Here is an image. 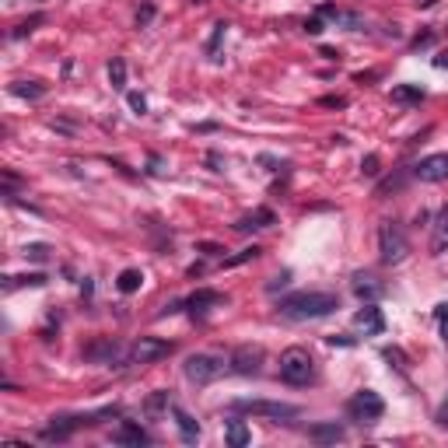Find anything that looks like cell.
<instances>
[{"instance_id":"29","label":"cell","mask_w":448,"mask_h":448,"mask_svg":"<svg viewBox=\"0 0 448 448\" xmlns=\"http://www.w3.org/2000/svg\"><path fill=\"white\" fill-rule=\"evenodd\" d=\"M434 319H438V329H442V340L448 343V301H442V305L434 308Z\"/></svg>"},{"instance_id":"41","label":"cell","mask_w":448,"mask_h":448,"mask_svg":"<svg viewBox=\"0 0 448 448\" xmlns=\"http://www.w3.org/2000/svg\"><path fill=\"white\" fill-rule=\"evenodd\" d=\"M7 7H18V4H42V0H4Z\"/></svg>"},{"instance_id":"18","label":"cell","mask_w":448,"mask_h":448,"mask_svg":"<svg viewBox=\"0 0 448 448\" xmlns=\"http://www.w3.org/2000/svg\"><path fill=\"white\" fill-rule=\"evenodd\" d=\"M354 294H358L361 301H375V298L382 294V284H378L371 274H354Z\"/></svg>"},{"instance_id":"22","label":"cell","mask_w":448,"mask_h":448,"mask_svg":"<svg viewBox=\"0 0 448 448\" xmlns=\"http://www.w3.org/2000/svg\"><path fill=\"white\" fill-rule=\"evenodd\" d=\"M140 284H144V274L140 270H123L120 281H116V287H120V294H133V291H140Z\"/></svg>"},{"instance_id":"35","label":"cell","mask_w":448,"mask_h":448,"mask_svg":"<svg viewBox=\"0 0 448 448\" xmlns=\"http://www.w3.org/2000/svg\"><path fill=\"white\" fill-rule=\"evenodd\" d=\"M305 32H308V36H319V32H323V21H319V18L305 21Z\"/></svg>"},{"instance_id":"16","label":"cell","mask_w":448,"mask_h":448,"mask_svg":"<svg viewBox=\"0 0 448 448\" xmlns=\"http://www.w3.org/2000/svg\"><path fill=\"white\" fill-rule=\"evenodd\" d=\"M319 14H323V18H333L336 25H347L350 32H361V28H365V21H361L358 14H350V11H340V7H333V4H323V7H319Z\"/></svg>"},{"instance_id":"27","label":"cell","mask_w":448,"mask_h":448,"mask_svg":"<svg viewBox=\"0 0 448 448\" xmlns=\"http://www.w3.org/2000/svg\"><path fill=\"white\" fill-rule=\"evenodd\" d=\"M256 256H259V245H249V249H242L239 256L224 259V266H239V263H249V259H256Z\"/></svg>"},{"instance_id":"14","label":"cell","mask_w":448,"mask_h":448,"mask_svg":"<svg viewBox=\"0 0 448 448\" xmlns=\"http://www.w3.org/2000/svg\"><path fill=\"white\" fill-rule=\"evenodd\" d=\"M431 252L434 256H442L448 252V204L438 210V217H434V235H431Z\"/></svg>"},{"instance_id":"34","label":"cell","mask_w":448,"mask_h":448,"mask_svg":"<svg viewBox=\"0 0 448 448\" xmlns=\"http://www.w3.org/2000/svg\"><path fill=\"white\" fill-rule=\"evenodd\" d=\"M434 42V32H420L417 39H413V49H424V46H431Z\"/></svg>"},{"instance_id":"23","label":"cell","mask_w":448,"mask_h":448,"mask_svg":"<svg viewBox=\"0 0 448 448\" xmlns=\"http://www.w3.org/2000/svg\"><path fill=\"white\" fill-rule=\"evenodd\" d=\"M144 410H147L151 417H158V413H165V410H172V400H168V392H165V389L151 392V396H147V403H144Z\"/></svg>"},{"instance_id":"36","label":"cell","mask_w":448,"mask_h":448,"mask_svg":"<svg viewBox=\"0 0 448 448\" xmlns=\"http://www.w3.org/2000/svg\"><path fill=\"white\" fill-rule=\"evenodd\" d=\"M434 420H438L442 427H448V403H442V407H438V413H434Z\"/></svg>"},{"instance_id":"32","label":"cell","mask_w":448,"mask_h":448,"mask_svg":"<svg viewBox=\"0 0 448 448\" xmlns=\"http://www.w3.org/2000/svg\"><path fill=\"white\" fill-rule=\"evenodd\" d=\"M361 172H365V175H378V158H375V155H368L365 162H361Z\"/></svg>"},{"instance_id":"15","label":"cell","mask_w":448,"mask_h":448,"mask_svg":"<svg viewBox=\"0 0 448 448\" xmlns=\"http://www.w3.org/2000/svg\"><path fill=\"white\" fill-rule=\"evenodd\" d=\"M172 417H175V427H179V434H182V442H200V424L186 413V410H179V407H172Z\"/></svg>"},{"instance_id":"20","label":"cell","mask_w":448,"mask_h":448,"mask_svg":"<svg viewBox=\"0 0 448 448\" xmlns=\"http://www.w3.org/2000/svg\"><path fill=\"white\" fill-rule=\"evenodd\" d=\"M224 438H228V445H231V448H245L249 442H252V434H249L245 420H228V427H224Z\"/></svg>"},{"instance_id":"25","label":"cell","mask_w":448,"mask_h":448,"mask_svg":"<svg viewBox=\"0 0 448 448\" xmlns=\"http://www.w3.org/2000/svg\"><path fill=\"white\" fill-rule=\"evenodd\" d=\"M109 81H113V88H116V91H123V88H126V63H123L120 56L109 63Z\"/></svg>"},{"instance_id":"17","label":"cell","mask_w":448,"mask_h":448,"mask_svg":"<svg viewBox=\"0 0 448 448\" xmlns=\"http://www.w3.org/2000/svg\"><path fill=\"white\" fill-rule=\"evenodd\" d=\"M354 323H358V326H365V333H382V329H385V319H382V312H378V308H375L371 301H368V305L361 308V312H358V316H354Z\"/></svg>"},{"instance_id":"40","label":"cell","mask_w":448,"mask_h":448,"mask_svg":"<svg viewBox=\"0 0 448 448\" xmlns=\"http://www.w3.org/2000/svg\"><path fill=\"white\" fill-rule=\"evenodd\" d=\"M287 281H291V274H281V277H277V281H274V284H270V291H277V287H284Z\"/></svg>"},{"instance_id":"28","label":"cell","mask_w":448,"mask_h":448,"mask_svg":"<svg viewBox=\"0 0 448 448\" xmlns=\"http://www.w3.org/2000/svg\"><path fill=\"white\" fill-rule=\"evenodd\" d=\"M21 256H25V259H36V263H42V259H46V256H49V245H25V249H21Z\"/></svg>"},{"instance_id":"33","label":"cell","mask_w":448,"mask_h":448,"mask_svg":"<svg viewBox=\"0 0 448 448\" xmlns=\"http://www.w3.org/2000/svg\"><path fill=\"white\" fill-rule=\"evenodd\" d=\"M323 105H326V109H343V105H347V98H340V95H326V98H323Z\"/></svg>"},{"instance_id":"30","label":"cell","mask_w":448,"mask_h":448,"mask_svg":"<svg viewBox=\"0 0 448 448\" xmlns=\"http://www.w3.org/2000/svg\"><path fill=\"white\" fill-rule=\"evenodd\" d=\"M224 28H228V25L217 21V25H214V39H210V46H207V53H210L214 60H217V46H221V39H224Z\"/></svg>"},{"instance_id":"3","label":"cell","mask_w":448,"mask_h":448,"mask_svg":"<svg viewBox=\"0 0 448 448\" xmlns=\"http://www.w3.org/2000/svg\"><path fill=\"white\" fill-rule=\"evenodd\" d=\"M378 252H382V263H385V266H396V263L407 259L410 242H407V235L400 231V224L385 221V224L378 228Z\"/></svg>"},{"instance_id":"2","label":"cell","mask_w":448,"mask_h":448,"mask_svg":"<svg viewBox=\"0 0 448 448\" xmlns=\"http://www.w3.org/2000/svg\"><path fill=\"white\" fill-rule=\"evenodd\" d=\"M281 378L287 385H308L316 378V361L305 347H287L281 354Z\"/></svg>"},{"instance_id":"1","label":"cell","mask_w":448,"mask_h":448,"mask_svg":"<svg viewBox=\"0 0 448 448\" xmlns=\"http://www.w3.org/2000/svg\"><path fill=\"white\" fill-rule=\"evenodd\" d=\"M340 308V298L329 294V291H298L291 298H281L277 312L284 319H294V323H305V319H323L329 312Z\"/></svg>"},{"instance_id":"12","label":"cell","mask_w":448,"mask_h":448,"mask_svg":"<svg viewBox=\"0 0 448 448\" xmlns=\"http://www.w3.org/2000/svg\"><path fill=\"white\" fill-rule=\"evenodd\" d=\"M113 442H120V445H147V431L144 427H137L133 420H123L120 427H116V434H113Z\"/></svg>"},{"instance_id":"4","label":"cell","mask_w":448,"mask_h":448,"mask_svg":"<svg viewBox=\"0 0 448 448\" xmlns=\"http://www.w3.org/2000/svg\"><path fill=\"white\" fill-rule=\"evenodd\" d=\"M231 410L235 413H249V417H266V420H294L301 410L298 407H291V403H270V400H235L231 403Z\"/></svg>"},{"instance_id":"10","label":"cell","mask_w":448,"mask_h":448,"mask_svg":"<svg viewBox=\"0 0 448 448\" xmlns=\"http://www.w3.org/2000/svg\"><path fill=\"white\" fill-rule=\"evenodd\" d=\"M214 305H228V298H224L221 291H197V294L186 301V308H189L193 316H204V312H210Z\"/></svg>"},{"instance_id":"39","label":"cell","mask_w":448,"mask_h":448,"mask_svg":"<svg viewBox=\"0 0 448 448\" xmlns=\"http://www.w3.org/2000/svg\"><path fill=\"white\" fill-rule=\"evenodd\" d=\"M329 343H333V347H336V343H340V347H350L354 340H350V336H329Z\"/></svg>"},{"instance_id":"24","label":"cell","mask_w":448,"mask_h":448,"mask_svg":"<svg viewBox=\"0 0 448 448\" xmlns=\"http://www.w3.org/2000/svg\"><path fill=\"white\" fill-rule=\"evenodd\" d=\"M46 284V274H25V277H7L4 287L7 291H14V287H42Z\"/></svg>"},{"instance_id":"11","label":"cell","mask_w":448,"mask_h":448,"mask_svg":"<svg viewBox=\"0 0 448 448\" xmlns=\"http://www.w3.org/2000/svg\"><path fill=\"white\" fill-rule=\"evenodd\" d=\"M308 438H312V442H319V445H336V442H343V427H340L336 420L312 424V427H308Z\"/></svg>"},{"instance_id":"8","label":"cell","mask_w":448,"mask_h":448,"mask_svg":"<svg viewBox=\"0 0 448 448\" xmlns=\"http://www.w3.org/2000/svg\"><path fill=\"white\" fill-rule=\"evenodd\" d=\"M347 410H350V417L354 420H361V424H371V420H378L382 413H385V403H382V396L378 392H371V389H361L350 403H347Z\"/></svg>"},{"instance_id":"9","label":"cell","mask_w":448,"mask_h":448,"mask_svg":"<svg viewBox=\"0 0 448 448\" xmlns=\"http://www.w3.org/2000/svg\"><path fill=\"white\" fill-rule=\"evenodd\" d=\"M413 175L420 182H442L448 179V155H431V158H420L413 165Z\"/></svg>"},{"instance_id":"7","label":"cell","mask_w":448,"mask_h":448,"mask_svg":"<svg viewBox=\"0 0 448 448\" xmlns=\"http://www.w3.org/2000/svg\"><path fill=\"white\" fill-rule=\"evenodd\" d=\"M263 347L259 343H242V347H235L231 350V361H228V368L235 371V375H259L263 371Z\"/></svg>"},{"instance_id":"31","label":"cell","mask_w":448,"mask_h":448,"mask_svg":"<svg viewBox=\"0 0 448 448\" xmlns=\"http://www.w3.org/2000/svg\"><path fill=\"white\" fill-rule=\"evenodd\" d=\"M126 102H130V109H133V113H140V116L147 113V102H144V95H137V91H130V95H126Z\"/></svg>"},{"instance_id":"26","label":"cell","mask_w":448,"mask_h":448,"mask_svg":"<svg viewBox=\"0 0 448 448\" xmlns=\"http://www.w3.org/2000/svg\"><path fill=\"white\" fill-rule=\"evenodd\" d=\"M36 25H42V14H36V18H28V21H21V25H14V32H11V39H21V36H28V32H36Z\"/></svg>"},{"instance_id":"5","label":"cell","mask_w":448,"mask_h":448,"mask_svg":"<svg viewBox=\"0 0 448 448\" xmlns=\"http://www.w3.org/2000/svg\"><path fill=\"white\" fill-rule=\"evenodd\" d=\"M186 378L193 382V385H210L214 378H221L224 375V361L221 358H214V354H193V358H186Z\"/></svg>"},{"instance_id":"38","label":"cell","mask_w":448,"mask_h":448,"mask_svg":"<svg viewBox=\"0 0 448 448\" xmlns=\"http://www.w3.org/2000/svg\"><path fill=\"white\" fill-rule=\"evenodd\" d=\"M151 18H155V7H144V11L137 14V21H140V25H144V21H151Z\"/></svg>"},{"instance_id":"13","label":"cell","mask_w":448,"mask_h":448,"mask_svg":"<svg viewBox=\"0 0 448 448\" xmlns=\"http://www.w3.org/2000/svg\"><path fill=\"white\" fill-rule=\"evenodd\" d=\"M277 217H274V210H266V207H259V210H252L249 217L242 221H235V231H259V228H270Z\"/></svg>"},{"instance_id":"37","label":"cell","mask_w":448,"mask_h":448,"mask_svg":"<svg viewBox=\"0 0 448 448\" xmlns=\"http://www.w3.org/2000/svg\"><path fill=\"white\" fill-rule=\"evenodd\" d=\"M434 67H438V71H448V49H442V53L434 56Z\"/></svg>"},{"instance_id":"21","label":"cell","mask_w":448,"mask_h":448,"mask_svg":"<svg viewBox=\"0 0 448 448\" xmlns=\"http://www.w3.org/2000/svg\"><path fill=\"white\" fill-rule=\"evenodd\" d=\"M11 95L36 102V98H42V95H46V84H39V81H14V84H11Z\"/></svg>"},{"instance_id":"6","label":"cell","mask_w":448,"mask_h":448,"mask_svg":"<svg viewBox=\"0 0 448 448\" xmlns=\"http://www.w3.org/2000/svg\"><path fill=\"white\" fill-rule=\"evenodd\" d=\"M172 354V343L168 340H158V336H140L130 354H126V365H151V361H162Z\"/></svg>"},{"instance_id":"19","label":"cell","mask_w":448,"mask_h":448,"mask_svg":"<svg viewBox=\"0 0 448 448\" xmlns=\"http://www.w3.org/2000/svg\"><path fill=\"white\" fill-rule=\"evenodd\" d=\"M392 102H400V105H420L424 102V88L420 84H396L392 88Z\"/></svg>"}]
</instances>
